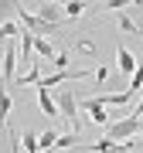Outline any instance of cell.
Instances as JSON below:
<instances>
[{"mask_svg": "<svg viewBox=\"0 0 143 153\" xmlns=\"http://www.w3.org/2000/svg\"><path fill=\"white\" fill-rule=\"evenodd\" d=\"M82 109L92 116V123H99V126H102V123H109V112H106V105H102L95 95H92V99H85V102H82Z\"/></svg>", "mask_w": 143, "mask_h": 153, "instance_id": "obj_5", "label": "cell"}, {"mask_svg": "<svg viewBox=\"0 0 143 153\" xmlns=\"http://www.w3.org/2000/svg\"><path fill=\"white\" fill-rule=\"evenodd\" d=\"M38 17H41L44 24H55V27H58V21H61V4H41Z\"/></svg>", "mask_w": 143, "mask_h": 153, "instance_id": "obj_8", "label": "cell"}, {"mask_svg": "<svg viewBox=\"0 0 143 153\" xmlns=\"http://www.w3.org/2000/svg\"><path fill=\"white\" fill-rule=\"evenodd\" d=\"M133 116H136V119H143V99H140V105H136V109H133Z\"/></svg>", "mask_w": 143, "mask_h": 153, "instance_id": "obj_23", "label": "cell"}, {"mask_svg": "<svg viewBox=\"0 0 143 153\" xmlns=\"http://www.w3.org/2000/svg\"><path fill=\"white\" fill-rule=\"evenodd\" d=\"M89 7H92V4H82V0H68V4H61V14L75 21V17H82V14H89Z\"/></svg>", "mask_w": 143, "mask_h": 153, "instance_id": "obj_10", "label": "cell"}, {"mask_svg": "<svg viewBox=\"0 0 143 153\" xmlns=\"http://www.w3.org/2000/svg\"><path fill=\"white\" fill-rule=\"evenodd\" d=\"M119 27H123V31H126V34H140V27H136V24H133V21H130V17H126V14H119Z\"/></svg>", "mask_w": 143, "mask_h": 153, "instance_id": "obj_18", "label": "cell"}, {"mask_svg": "<svg viewBox=\"0 0 143 153\" xmlns=\"http://www.w3.org/2000/svg\"><path fill=\"white\" fill-rule=\"evenodd\" d=\"M78 150H89V153H130L123 143H116V140H95V143H75Z\"/></svg>", "mask_w": 143, "mask_h": 153, "instance_id": "obj_4", "label": "cell"}, {"mask_svg": "<svg viewBox=\"0 0 143 153\" xmlns=\"http://www.w3.org/2000/svg\"><path fill=\"white\" fill-rule=\"evenodd\" d=\"M38 82H41V71H38V65H34V68L28 71V75L14 78V85H10V88H24V85H38Z\"/></svg>", "mask_w": 143, "mask_h": 153, "instance_id": "obj_13", "label": "cell"}, {"mask_svg": "<svg viewBox=\"0 0 143 153\" xmlns=\"http://www.w3.org/2000/svg\"><path fill=\"white\" fill-rule=\"evenodd\" d=\"M21 146H24V153H41V146H38V133H21Z\"/></svg>", "mask_w": 143, "mask_h": 153, "instance_id": "obj_15", "label": "cell"}, {"mask_svg": "<svg viewBox=\"0 0 143 153\" xmlns=\"http://www.w3.org/2000/svg\"><path fill=\"white\" fill-rule=\"evenodd\" d=\"M68 61H72V55H68V51H58V55H55V65H58L61 71H65V65H68Z\"/></svg>", "mask_w": 143, "mask_h": 153, "instance_id": "obj_21", "label": "cell"}, {"mask_svg": "<svg viewBox=\"0 0 143 153\" xmlns=\"http://www.w3.org/2000/svg\"><path fill=\"white\" fill-rule=\"evenodd\" d=\"M17 17H21L24 31H28V34H34V38H41V34H44V41H48L51 34H58V27H55V24H44L38 14H31L28 7H21V4H17Z\"/></svg>", "mask_w": 143, "mask_h": 153, "instance_id": "obj_2", "label": "cell"}, {"mask_svg": "<svg viewBox=\"0 0 143 153\" xmlns=\"http://www.w3.org/2000/svg\"><path fill=\"white\" fill-rule=\"evenodd\" d=\"M130 95H140L143 92V65H136V71H133V78H130V88H126Z\"/></svg>", "mask_w": 143, "mask_h": 153, "instance_id": "obj_16", "label": "cell"}, {"mask_svg": "<svg viewBox=\"0 0 143 153\" xmlns=\"http://www.w3.org/2000/svg\"><path fill=\"white\" fill-rule=\"evenodd\" d=\"M24 34V27H17V21H0V38L4 41H17Z\"/></svg>", "mask_w": 143, "mask_h": 153, "instance_id": "obj_12", "label": "cell"}, {"mask_svg": "<svg viewBox=\"0 0 143 153\" xmlns=\"http://www.w3.org/2000/svg\"><path fill=\"white\" fill-rule=\"evenodd\" d=\"M44 153H55V150H44Z\"/></svg>", "mask_w": 143, "mask_h": 153, "instance_id": "obj_25", "label": "cell"}, {"mask_svg": "<svg viewBox=\"0 0 143 153\" xmlns=\"http://www.w3.org/2000/svg\"><path fill=\"white\" fill-rule=\"evenodd\" d=\"M136 95H130V92H106V95H99V102L102 105H130Z\"/></svg>", "mask_w": 143, "mask_h": 153, "instance_id": "obj_9", "label": "cell"}, {"mask_svg": "<svg viewBox=\"0 0 143 153\" xmlns=\"http://www.w3.org/2000/svg\"><path fill=\"white\" fill-rule=\"evenodd\" d=\"M136 133H143V119H136V116H126V119L109 126V140H116V143H126V140L136 136Z\"/></svg>", "mask_w": 143, "mask_h": 153, "instance_id": "obj_3", "label": "cell"}, {"mask_svg": "<svg viewBox=\"0 0 143 153\" xmlns=\"http://www.w3.org/2000/svg\"><path fill=\"white\" fill-rule=\"evenodd\" d=\"M17 48H21V61H28V65H38V61H34V34L24 31V34H21V41H17Z\"/></svg>", "mask_w": 143, "mask_h": 153, "instance_id": "obj_7", "label": "cell"}, {"mask_svg": "<svg viewBox=\"0 0 143 153\" xmlns=\"http://www.w3.org/2000/svg\"><path fill=\"white\" fill-rule=\"evenodd\" d=\"M116 61H119V71H123V75H133V71H136V58L126 51V44L116 48Z\"/></svg>", "mask_w": 143, "mask_h": 153, "instance_id": "obj_6", "label": "cell"}, {"mask_svg": "<svg viewBox=\"0 0 143 153\" xmlns=\"http://www.w3.org/2000/svg\"><path fill=\"white\" fill-rule=\"evenodd\" d=\"M7 116H10V92L0 95V126H7Z\"/></svg>", "mask_w": 143, "mask_h": 153, "instance_id": "obj_17", "label": "cell"}, {"mask_svg": "<svg viewBox=\"0 0 143 153\" xmlns=\"http://www.w3.org/2000/svg\"><path fill=\"white\" fill-rule=\"evenodd\" d=\"M55 143H58V133H55V129L38 133V146H41V153H44V150H55Z\"/></svg>", "mask_w": 143, "mask_h": 153, "instance_id": "obj_14", "label": "cell"}, {"mask_svg": "<svg viewBox=\"0 0 143 153\" xmlns=\"http://www.w3.org/2000/svg\"><path fill=\"white\" fill-rule=\"evenodd\" d=\"M106 75H109V68H106V65L95 68V82H106Z\"/></svg>", "mask_w": 143, "mask_h": 153, "instance_id": "obj_22", "label": "cell"}, {"mask_svg": "<svg viewBox=\"0 0 143 153\" xmlns=\"http://www.w3.org/2000/svg\"><path fill=\"white\" fill-rule=\"evenodd\" d=\"M75 51H82V55H95V44L89 41V38H82V41L75 44Z\"/></svg>", "mask_w": 143, "mask_h": 153, "instance_id": "obj_20", "label": "cell"}, {"mask_svg": "<svg viewBox=\"0 0 143 153\" xmlns=\"http://www.w3.org/2000/svg\"><path fill=\"white\" fill-rule=\"evenodd\" d=\"M34 55H41L44 61H55V55H58V51H55V44H51V41L34 38Z\"/></svg>", "mask_w": 143, "mask_h": 153, "instance_id": "obj_11", "label": "cell"}, {"mask_svg": "<svg viewBox=\"0 0 143 153\" xmlns=\"http://www.w3.org/2000/svg\"><path fill=\"white\" fill-rule=\"evenodd\" d=\"M55 105H58V116H61V119L72 123V136H78L82 123H78V105H75V92H72V85L55 92Z\"/></svg>", "mask_w": 143, "mask_h": 153, "instance_id": "obj_1", "label": "cell"}, {"mask_svg": "<svg viewBox=\"0 0 143 153\" xmlns=\"http://www.w3.org/2000/svg\"><path fill=\"white\" fill-rule=\"evenodd\" d=\"M72 146H75V136H72V133L58 136V143H55V150H72Z\"/></svg>", "mask_w": 143, "mask_h": 153, "instance_id": "obj_19", "label": "cell"}, {"mask_svg": "<svg viewBox=\"0 0 143 153\" xmlns=\"http://www.w3.org/2000/svg\"><path fill=\"white\" fill-rule=\"evenodd\" d=\"M4 92H10V88H7V82H4V75H0V95Z\"/></svg>", "mask_w": 143, "mask_h": 153, "instance_id": "obj_24", "label": "cell"}]
</instances>
